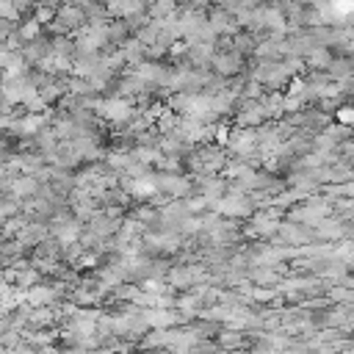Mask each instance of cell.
<instances>
[{"label": "cell", "instance_id": "obj_3", "mask_svg": "<svg viewBox=\"0 0 354 354\" xmlns=\"http://www.w3.org/2000/svg\"><path fill=\"white\" fill-rule=\"evenodd\" d=\"M22 53H25V58L33 66L41 64V61H47V58H53V36H39L33 41H25L22 44Z\"/></svg>", "mask_w": 354, "mask_h": 354}, {"label": "cell", "instance_id": "obj_2", "mask_svg": "<svg viewBox=\"0 0 354 354\" xmlns=\"http://www.w3.org/2000/svg\"><path fill=\"white\" fill-rule=\"evenodd\" d=\"M207 22L213 25V30L221 36V33H230V36H235L238 30H243L241 28V22H238V17L232 14V11H227V8H221V6H210L207 8Z\"/></svg>", "mask_w": 354, "mask_h": 354}, {"label": "cell", "instance_id": "obj_11", "mask_svg": "<svg viewBox=\"0 0 354 354\" xmlns=\"http://www.w3.org/2000/svg\"><path fill=\"white\" fill-rule=\"evenodd\" d=\"M230 133H232V130H230V127L224 124V119L213 124V141H216V144H221V147H227V144H230Z\"/></svg>", "mask_w": 354, "mask_h": 354}, {"label": "cell", "instance_id": "obj_5", "mask_svg": "<svg viewBox=\"0 0 354 354\" xmlns=\"http://www.w3.org/2000/svg\"><path fill=\"white\" fill-rule=\"evenodd\" d=\"M218 346L221 348H241L246 343V332L243 329H235V326H224L218 335H216Z\"/></svg>", "mask_w": 354, "mask_h": 354}, {"label": "cell", "instance_id": "obj_8", "mask_svg": "<svg viewBox=\"0 0 354 354\" xmlns=\"http://www.w3.org/2000/svg\"><path fill=\"white\" fill-rule=\"evenodd\" d=\"M177 11H180L177 0H152V6H149V17H155V19H166Z\"/></svg>", "mask_w": 354, "mask_h": 354}, {"label": "cell", "instance_id": "obj_10", "mask_svg": "<svg viewBox=\"0 0 354 354\" xmlns=\"http://www.w3.org/2000/svg\"><path fill=\"white\" fill-rule=\"evenodd\" d=\"M335 122L340 124H351L354 127V102H343L335 108Z\"/></svg>", "mask_w": 354, "mask_h": 354}, {"label": "cell", "instance_id": "obj_4", "mask_svg": "<svg viewBox=\"0 0 354 354\" xmlns=\"http://www.w3.org/2000/svg\"><path fill=\"white\" fill-rule=\"evenodd\" d=\"M122 53H124V61H127V66H141L144 61H147V44L144 41H138L136 36L133 39H127L124 44H122Z\"/></svg>", "mask_w": 354, "mask_h": 354}, {"label": "cell", "instance_id": "obj_1", "mask_svg": "<svg viewBox=\"0 0 354 354\" xmlns=\"http://www.w3.org/2000/svg\"><path fill=\"white\" fill-rule=\"evenodd\" d=\"M210 69L224 75V77H235V75L246 72L249 66H246V58L241 53H235V50H216V55L210 61Z\"/></svg>", "mask_w": 354, "mask_h": 354}, {"label": "cell", "instance_id": "obj_9", "mask_svg": "<svg viewBox=\"0 0 354 354\" xmlns=\"http://www.w3.org/2000/svg\"><path fill=\"white\" fill-rule=\"evenodd\" d=\"M155 169H158V171H183L185 163H183V158H177V155H166V152H163V155L158 158Z\"/></svg>", "mask_w": 354, "mask_h": 354}, {"label": "cell", "instance_id": "obj_7", "mask_svg": "<svg viewBox=\"0 0 354 354\" xmlns=\"http://www.w3.org/2000/svg\"><path fill=\"white\" fill-rule=\"evenodd\" d=\"M17 36H19V41H22V44H25V41H33V39L44 36V25H41L36 17H28V19H22V22H19Z\"/></svg>", "mask_w": 354, "mask_h": 354}, {"label": "cell", "instance_id": "obj_6", "mask_svg": "<svg viewBox=\"0 0 354 354\" xmlns=\"http://www.w3.org/2000/svg\"><path fill=\"white\" fill-rule=\"evenodd\" d=\"M332 58H335V50L321 44V47H315L304 61H307V69H329Z\"/></svg>", "mask_w": 354, "mask_h": 354}]
</instances>
